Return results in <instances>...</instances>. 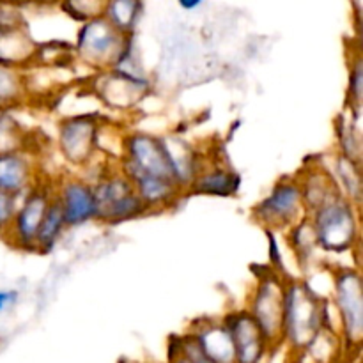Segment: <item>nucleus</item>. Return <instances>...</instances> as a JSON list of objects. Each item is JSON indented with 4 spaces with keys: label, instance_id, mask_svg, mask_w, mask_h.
Segmentation results:
<instances>
[{
    "label": "nucleus",
    "instance_id": "obj_1",
    "mask_svg": "<svg viewBox=\"0 0 363 363\" xmlns=\"http://www.w3.org/2000/svg\"><path fill=\"white\" fill-rule=\"evenodd\" d=\"M325 330L335 332L330 325V300L318 296L305 280L289 277L286 282L282 342L291 351L303 353L311 350Z\"/></svg>",
    "mask_w": 363,
    "mask_h": 363
},
{
    "label": "nucleus",
    "instance_id": "obj_2",
    "mask_svg": "<svg viewBox=\"0 0 363 363\" xmlns=\"http://www.w3.org/2000/svg\"><path fill=\"white\" fill-rule=\"evenodd\" d=\"M360 209L354 208L344 195L330 199L308 215L314 227L319 250L326 254L353 252L360 243Z\"/></svg>",
    "mask_w": 363,
    "mask_h": 363
},
{
    "label": "nucleus",
    "instance_id": "obj_3",
    "mask_svg": "<svg viewBox=\"0 0 363 363\" xmlns=\"http://www.w3.org/2000/svg\"><path fill=\"white\" fill-rule=\"evenodd\" d=\"M286 282L277 268H262L255 273L248 308L261 328L269 351L277 350L284 339V305H286Z\"/></svg>",
    "mask_w": 363,
    "mask_h": 363
},
{
    "label": "nucleus",
    "instance_id": "obj_4",
    "mask_svg": "<svg viewBox=\"0 0 363 363\" xmlns=\"http://www.w3.org/2000/svg\"><path fill=\"white\" fill-rule=\"evenodd\" d=\"M332 300L340 342L347 351L358 350L363 337V289L358 268H332Z\"/></svg>",
    "mask_w": 363,
    "mask_h": 363
},
{
    "label": "nucleus",
    "instance_id": "obj_5",
    "mask_svg": "<svg viewBox=\"0 0 363 363\" xmlns=\"http://www.w3.org/2000/svg\"><path fill=\"white\" fill-rule=\"evenodd\" d=\"M131 38L112 27L103 16L82 23L77 34V55L82 62L98 71H108L119 66L131 52Z\"/></svg>",
    "mask_w": 363,
    "mask_h": 363
},
{
    "label": "nucleus",
    "instance_id": "obj_6",
    "mask_svg": "<svg viewBox=\"0 0 363 363\" xmlns=\"http://www.w3.org/2000/svg\"><path fill=\"white\" fill-rule=\"evenodd\" d=\"M96 197V222L119 225L149 215L147 208L121 169L105 170L92 183Z\"/></svg>",
    "mask_w": 363,
    "mask_h": 363
},
{
    "label": "nucleus",
    "instance_id": "obj_7",
    "mask_svg": "<svg viewBox=\"0 0 363 363\" xmlns=\"http://www.w3.org/2000/svg\"><path fill=\"white\" fill-rule=\"evenodd\" d=\"M305 216L307 211L296 174L280 177L269 194L252 208V220L268 233L286 234Z\"/></svg>",
    "mask_w": 363,
    "mask_h": 363
},
{
    "label": "nucleus",
    "instance_id": "obj_8",
    "mask_svg": "<svg viewBox=\"0 0 363 363\" xmlns=\"http://www.w3.org/2000/svg\"><path fill=\"white\" fill-rule=\"evenodd\" d=\"M53 199V183L38 184L23 195V201L18 204L16 215L13 223L7 230L4 240L13 248L21 252H34L35 254V238H38L39 225L43 222L46 209Z\"/></svg>",
    "mask_w": 363,
    "mask_h": 363
},
{
    "label": "nucleus",
    "instance_id": "obj_9",
    "mask_svg": "<svg viewBox=\"0 0 363 363\" xmlns=\"http://www.w3.org/2000/svg\"><path fill=\"white\" fill-rule=\"evenodd\" d=\"M98 113H77L64 117L59 124V149L64 160L74 167H85L98 152V135L101 130Z\"/></svg>",
    "mask_w": 363,
    "mask_h": 363
},
{
    "label": "nucleus",
    "instance_id": "obj_10",
    "mask_svg": "<svg viewBox=\"0 0 363 363\" xmlns=\"http://www.w3.org/2000/svg\"><path fill=\"white\" fill-rule=\"evenodd\" d=\"M53 197L62 209L67 229L96 222V197L91 181L80 176H62L53 183Z\"/></svg>",
    "mask_w": 363,
    "mask_h": 363
},
{
    "label": "nucleus",
    "instance_id": "obj_11",
    "mask_svg": "<svg viewBox=\"0 0 363 363\" xmlns=\"http://www.w3.org/2000/svg\"><path fill=\"white\" fill-rule=\"evenodd\" d=\"M233 340L236 363H261L269 351L261 328L247 308L233 311L222 318Z\"/></svg>",
    "mask_w": 363,
    "mask_h": 363
},
{
    "label": "nucleus",
    "instance_id": "obj_12",
    "mask_svg": "<svg viewBox=\"0 0 363 363\" xmlns=\"http://www.w3.org/2000/svg\"><path fill=\"white\" fill-rule=\"evenodd\" d=\"M34 59H38V46L28 38L21 18L0 6V66L20 69Z\"/></svg>",
    "mask_w": 363,
    "mask_h": 363
},
{
    "label": "nucleus",
    "instance_id": "obj_13",
    "mask_svg": "<svg viewBox=\"0 0 363 363\" xmlns=\"http://www.w3.org/2000/svg\"><path fill=\"white\" fill-rule=\"evenodd\" d=\"M96 94L112 108H130L144 98L151 84L145 77L124 73L119 69L101 71V77L94 82Z\"/></svg>",
    "mask_w": 363,
    "mask_h": 363
},
{
    "label": "nucleus",
    "instance_id": "obj_14",
    "mask_svg": "<svg viewBox=\"0 0 363 363\" xmlns=\"http://www.w3.org/2000/svg\"><path fill=\"white\" fill-rule=\"evenodd\" d=\"M194 337L202 353L213 363H236L233 340L225 323L216 318H201L186 330Z\"/></svg>",
    "mask_w": 363,
    "mask_h": 363
},
{
    "label": "nucleus",
    "instance_id": "obj_15",
    "mask_svg": "<svg viewBox=\"0 0 363 363\" xmlns=\"http://www.w3.org/2000/svg\"><path fill=\"white\" fill-rule=\"evenodd\" d=\"M38 181L34 162L25 151L0 155V191L21 197Z\"/></svg>",
    "mask_w": 363,
    "mask_h": 363
},
{
    "label": "nucleus",
    "instance_id": "obj_16",
    "mask_svg": "<svg viewBox=\"0 0 363 363\" xmlns=\"http://www.w3.org/2000/svg\"><path fill=\"white\" fill-rule=\"evenodd\" d=\"M241 184L240 174L223 165L202 169L190 184L188 195H211V197H233Z\"/></svg>",
    "mask_w": 363,
    "mask_h": 363
},
{
    "label": "nucleus",
    "instance_id": "obj_17",
    "mask_svg": "<svg viewBox=\"0 0 363 363\" xmlns=\"http://www.w3.org/2000/svg\"><path fill=\"white\" fill-rule=\"evenodd\" d=\"M286 240L287 243H289V248L291 252H293L298 268L303 269V272L311 269V264L315 261V252L319 250L311 218L305 216L301 222H298L296 225L291 227L286 233Z\"/></svg>",
    "mask_w": 363,
    "mask_h": 363
},
{
    "label": "nucleus",
    "instance_id": "obj_18",
    "mask_svg": "<svg viewBox=\"0 0 363 363\" xmlns=\"http://www.w3.org/2000/svg\"><path fill=\"white\" fill-rule=\"evenodd\" d=\"M337 186L344 197L360 209L362 204V165L344 158L339 152L333 155V167L330 169Z\"/></svg>",
    "mask_w": 363,
    "mask_h": 363
},
{
    "label": "nucleus",
    "instance_id": "obj_19",
    "mask_svg": "<svg viewBox=\"0 0 363 363\" xmlns=\"http://www.w3.org/2000/svg\"><path fill=\"white\" fill-rule=\"evenodd\" d=\"M335 133H337V152L344 158L351 160V162L362 165V130H360V119L354 117L353 113L347 110L346 113H340L339 119L335 123Z\"/></svg>",
    "mask_w": 363,
    "mask_h": 363
},
{
    "label": "nucleus",
    "instance_id": "obj_20",
    "mask_svg": "<svg viewBox=\"0 0 363 363\" xmlns=\"http://www.w3.org/2000/svg\"><path fill=\"white\" fill-rule=\"evenodd\" d=\"M66 229L67 225L66 220H64L62 209H60L59 202L53 197L45 216H43L41 225H39L38 238H35V254H50L59 245Z\"/></svg>",
    "mask_w": 363,
    "mask_h": 363
},
{
    "label": "nucleus",
    "instance_id": "obj_21",
    "mask_svg": "<svg viewBox=\"0 0 363 363\" xmlns=\"http://www.w3.org/2000/svg\"><path fill=\"white\" fill-rule=\"evenodd\" d=\"M142 9H144V6L140 2H130V0L105 2L101 16L121 34L133 35L138 20L142 16Z\"/></svg>",
    "mask_w": 363,
    "mask_h": 363
},
{
    "label": "nucleus",
    "instance_id": "obj_22",
    "mask_svg": "<svg viewBox=\"0 0 363 363\" xmlns=\"http://www.w3.org/2000/svg\"><path fill=\"white\" fill-rule=\"evenodd\" d=\"M27 92L23 73L20 69L0 66V112L20 105Z\"/></svg>",
    "mask_w": 363,
    "mask_h": 363
},
{
    "label": "nucleus",
    "instance_id": "obj_23",
    "mask_svg": "<svg viewBox=\"0 0 363 363\" xmlns=\"http://www.w3.org/2000/svg\"><path fill=\"white\" fill-rule=\"evenodd\" d=\"M362 92H363V62L362 52H350V77H347V110L354 117H362Z\"/></svg>",
    "mask_w": 363,
    "mask_h": 363
},
{
    "label": "nucleus",
    "instance_id": "obj_24",
    "mask_svg": "<svg viewBox=\"0 0 363 363\" xmlns=\"http://www.w3.org/2000/svg\"><path fill=\"white\" fill-rule=\"evenodd\" d=\"M23 130L9 112H0V155L23 151Z\"/></svg>",
    "mask_w": 363,
    "mask_h": 363
},
{
    "label": "nucleus",
    "instance_id": "obj_25",
    "mask_svg": "<svg viewBox=\"0 0 363 363\" xmlns=\"http://www.w3.org/2000/svg\"><path fill=\"white\" fill-rule=\"evenodd\" d=\"M103 7H105V2H67L62 4L60 9H62L67 16L85 23V21L92 20V18L101 16Z\"/></svg>",
    "mask_w": 363,
    "mask_h": 363
},
{
    "label": "nucleus",
    "instance_id": "obj_26",
    "mask_svg": "<svg viewBox=\"0 0 363 363\" xmlns=\"http://www.w3.org/2000/svg\"><path fill=\"white\" fill-rule=\"evenodd\" d=\"M18 204H20V197L0 191V238H6L14 215H16Z\"/></svg>",
    "mask_w": 363,
    "mask_h": 363
},
{
    "label": "nucleus",
    "instance_id": "obj_27",
    "mask_svg": "<svg viewBox=\"0 0 363 363\" xmlns=\"http://www.w3.org/2000/svg\"><path fill=\"white\" fill-rule=\"evenodd\" d=\"M20 293L14 289H0V315L9 312L18 303Z\"/></svg>",
    "mask_w": 363,
    "mask_h": 363
},
{
    "label": "nucleus",
    "instance_id": "obj_28",
    "mask_svg": "<svg viewBox=\"0 0 363 363\" xmlns=\"http://www.w3.org/2000/svg\"><path fill=\"white\" fill-rule=\"evenodd\" d=\"M179 6L183 7V9L195 11V9H199V7L202 6V2H199V0H195V2H179Z\"/></svg>",
    "mask_w": 363,
    "mask_h": 363
}]
</instances>
